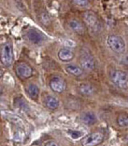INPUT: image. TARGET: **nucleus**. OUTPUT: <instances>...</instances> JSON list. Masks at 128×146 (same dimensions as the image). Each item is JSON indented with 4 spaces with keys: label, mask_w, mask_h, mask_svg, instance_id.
Instances as JSON below:
<instances>
[{
    "label": "nucleus",
    "mask_w": 128,
    "mask_h": 146,
    "mask_svg": "<svg viewBox=\"0 0 128 146\" xmlns=\"http://www.w3.org/2000/svg\"><path fill=\"white\" fill-rule=\"evenodd\" d=\"M14 60V54H13V47L11 43L5 42L1 47V62L2 64L9 67L12 65Z\"/></svg>",
    "instance_id": "nucleus-3"
},
{
    "label": "nucleus",
    "mask_w": 128,
    "mask_h": 146,
    "mask_svg": "<svg viewBox=\"0 0 128 146\" xmlns=\"http://www.w3.org/2000/svg\"><path fill=\"white\" fill-rule=\"evenodd\" d=\"M84 20H85L86 25L88 26V27H90L91 30H98L99 22H98L97 18L94 13L86 12L84 15Z\"/></svg>",
    "instance_id": "nucleus-8"
},
{
    "label": "nucleus",
    "mask_w": 128,
    "mask_h": 146,
    "mask_svg": "<svg viewBox=\"0 0 128 146\" xmlns=\"http://www.w3.org/2000/svg\"><path fill=\"white\" fill-rule=\"evenodd\" d=\"M80 65L83 70L90 72L95 69L96 64L94 58L90 54H83L80 58Z\"/></svg>",
    "instance_id": "nucleus-5"
},
{
    "label": "nucleus",
    "mask_w": 128,
    "mask_h": 146,
    "mask_svg": "<svg viewBox=\"0 0 128 146\" xmlns=\"http://www.w3.org/2000/svg\"><path fill=\"white\" fill-rule=\"evenodd\" d=\"M16 74L22 79L29 78L33 76V69L25 63H21L16 67Z\"/></svg>",
    "instance_id": "nucleus-6"
},
{
    "label": "nucleus",
    "mask_w": 128,
    "mask_h": 146,
    "mask_svg": "<svg viewBox=\"0 0 128 146\" xmlns=\"http://www.w3.org/2000/svg\"><path fill=\"white\" fill-rule=\"evenodd\" d=\"M117 123L121 127H128V113H122L117 118Z\"/></svg>",
    "instance_id": "nucleus-17"
},
{
    "label": "nucleus",
    "mask_w": 128,
    "mask_h": 146,
    "mask_svg": "<svg viewBox=\"0 0 128 146\" xmlns=\"http://www.w3.org/2000/svg\"><path fill=\"white\" fill-rule=\"evenodd\" d=\"M44 146H59V145L56 143V142H55V141H48Z\"/></svg>",
    "instance_id": "nucleus-21"
},
{
    "label": "nucleus",
    "mask_w": 128,
    "mask_h": 146,
    "mask_svg": "<svg viewBox=\"0 0 128 146\" xmlns=\"http://www.w3.org/2000/svg\"><path fill=\"white\" fill-rule=\"evenodd\" d=\"M44 104H45V106L50 110H56L59 107V101L58 100L52 96V95H48L46 96V98L44 99Z\"/></svg>",
    "instance_id": "nucleus-11"
},
{
    "label": "nucleus",
    "mask_w": 128,
    "mask_h": 146,
    "mask_svg": "<svg viewBox=\"0 0 128 146\" xmlns=\"http://www.w3.org/2000/svg\"><path fill=\"white\" fill-rule=\"evenodd\" d=\"M103 135L101 133H92L82 139V146H97L103 141Z\"/></svg>",
    "instance_id": "nucleus-4"
},
{
    "label": "nucleus",
    "mask_w": 128,
    "mask_h": 146,
    "mask_svg": "<svg viewBox=\"0 0 128 146\" xmlns=\"http://www.w3.org/2000/svg\"><path fill=\"white\" fill-rule=\"evenodd\" d=\"M66 71L69 74L75 76H80L83 74V69L75 65H68L66 66Z\"/></svg>",
    "instance_id": "nucleus-16"
},
{
    "label": "nucleus",
    "mask_w": 128,
    "mask_h": 146,
    "mask_svg": "<svg viewBox=\"0 0 128 146\" xmlns=\"http://www.w3.org/2000/svg\"><path fill=\"white\" fill-rule=\"evenodd\" d=\"M79 91L80 92V94H82L83 95H85V96H90L95 92L94 88L90 84H87V83L81 84L79 88Z\"/></svg>",
    "instance_id": "nucleus-14"
},
{
    "label": "nucleus",
    "mask_w": 128,
    "mask_h": 146,
    "mask_svg": "<svg viewBox=\"0 0 128 146\" xmlns=\"http://www.w3.org/2000/svg\"><path fill=\"white\" fill-rule=\"evenodd\" d=\"M74 3L77 4V5H80V6H85L88 4V1H85V0H74L73 1Z\"/></svg>",
    "instance_id": "nucleus-19"
},
{
    "label": "nucleus",
    "mask_w": 128,
    "mask_h": 146,
    "mask_svg": "<svg viewBox=\"0 0 128 146\" xmlns=\"http://www.w3.org/2000/svg\"><path fill=\"white\" fill-rule=\"evenodd\" d=\"M57 55H58L59 60H62V61H64V62L70 61L74 57V52L69 48H62V49H60Z\"/></svg>",
    "instance_id": "nucleus-10"
},
{
    "label": "nucleus",
    "mask_w": 128,
    "mask_h": 146,
    "mask_svg": "<svg viewBox=\"0 0 128 146\" xmlns=\"http://www.w3.org/2000/svg\"><path fill=\"white\" fill-rule=\"evenodd\" d=\"M68 26L74 32H75L77 33L80 34V33H83V32H84L83 25L77 20H71L68 22Z\"/></svg>",
    "instance_id": "nucleus-13"
},
{
    "label": "nucleus",
    "mask_w": 128,
    "mask_h": 146,
    "mask_svg": "<svg viewBox=\"0 0 128 146\" xmlns=\"http://www.w3.org/2000/svg\"><path fill=\"white\" fill-rule=\"evenodd\" d=\"M107 44L109 48L116 54H123L126 51V43L121 36L109 35L107 38Z\"/></svg>",
    "instance_id": "nucleus-1"
},
{
    "label": "nucleus",
    "mask_w": 128,
    "mask_h": 146,
    "mask_svg": "<svg viewBox=\"0 0 128 146\" xmlns=\"http://www.w3.org/2000/svg\"><path fill=\"white\" fill-rule=\"evenodd\" d=\"M81 121L87 125H92L97 121V116L92 112H86L81 115Z\"/></svg>",
    "instance_id": "nucleus-12"
},
{
    "label": "nucleus",
    "mask_w": 128,
    "mask_h": 146,
    "mask_svg": "<svg viewBox=\"0 0 128 146\" xmlns=\"http://www.w3.org/2000/svg\"><path fill=\"white\" fill-rule=\"evenodd\" d=\"M27 37L30 42H32L34 44H40L44 42L45 36H44L41 33H40L39 31L34 30V29H31L27 32Z\"/></svg>",
    "instance_id": "nucleus-9"
},
{
    "label": "nucleus",
    "mask_w": 128,
    "mask_h": 146,
    "mask_svg": "<svg viewBox=\"0 0 128 146\" xmlns=\"http://www.w3.org/2000/svg\"><path fill=\"white\" fill-rule=\"evenodd\" d=\"M50 88L56 93H62L66 89V82L61 77H54L50 82Z\"/></svg>",
    "instance_id": "nucleus-7"
},
{
    "label": "nucleus",
    "mask_w": 128,
    "mask_h": 146,
    "mask_svg": "<svg viewBox=\"0 0 128 146\" xmlns=\"http://www.w3.org/2000/svg\"><path fill=\"white\" fill-rule=\"evenodd\" d=\"M27 93L33 100H36L39 97L40 89L35 84H29L27 88Z\"/></svg>",
    "instance_id": "nucleus-15"
},
{
    "label": "nucleus",
    "mask_w": 128,
    "mask_h": 146,
    "mask_svg": "<svg viewBox=\"0 0 128 146\" xmlns=\"http://www.w3.org/2000/svg\"><path fill=\"white\" fill-rule=\"evenodd\" d=\"M110 78L112 82L121 89H128V75L123 71L114 70L111 72Z\"/></svg>",
    "instance_id": "nucleus-2"
},
{
    "label": "nucleus",
    "mask_w": 128,
    "mask_h": 146,
    "mask_svg": "<svg viewBox=\"0 0 128 146\" xmlns=\"http://www.w3.org/2000/svg\"><path fill=\"white\" fill-rule=\"evenodd\" d=\"M120 62L123 65H127L128 66V54H124L121 58V60Z\"/></svg>",
    "instance_id": "nucleus-20"
},
{
    "label": "nucleus",
    "mask_w": 128,
    "mask_h": 146,
    "mask_svg": "<svg viewBox=\"0 0 128 146\" xmlns=\"http://www.w3.org/2000/svg\"><path fill=\"white\" fill-rule=\"evenodd\" d=\"M68 134L72 137V139H77L81 137L82 133L80 131H76V130H68Z\"/></svg>",
    "instance_id": "nucleus-18"
}]
</instances>
